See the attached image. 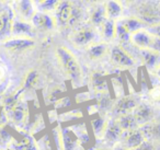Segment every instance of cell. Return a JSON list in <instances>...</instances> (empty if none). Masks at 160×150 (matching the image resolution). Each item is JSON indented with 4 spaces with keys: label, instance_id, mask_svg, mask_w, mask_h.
I'll use <instances>...</instances> for the list:
<instances>
[{
    "label": "cell",
    "instance_id": "cell-1",
    "mask_svg": "<svg viewBox=\"0 0 160 150\" xmlns=\"http://www.w3.org/2000/svg\"><path fill=\"white\" fill-rule=\"evenodd\" d=\"M56 56L62 68L66 72V75L72 80L75 83L81 81L82 78V71H81V67H80L78 60L73 56V54L70 51L66 48V47L59 46L56 48Z\"/></svg>",
    "mask_w": 160,
    "mask_h": 150
},
{
    "label": "cell",
    "instance_id": "cell-2",
    "mask_svg": "<svg viewBox=\"0 0 160 150\" xmlns=\"http://www.w3.org/2000/svg\"><path fill=\"white\" fill-rule=\"evenodd\" d=\"M137 18L150 27L160 22V7L153 2H146L137 9Z\"/></svg>",
    "mask_w": 160,
    "mask_h": 150
},
{
    "label": "cell",
    "instance_id": "cell-3",
    "mask_svg": "<svg viewBox=\"0 0 160 150\" xmlns=\"http://www.w3.org/2000/svg\"><path fill=\"white\" fill-rule=\"evenodd\" d=\"M70 40L77 47L90 46L96 40V31L92 28H81L71 35Z\"/></svg>",
    "mask_w": 160,
    "mask_h": 150
},
{
    "label": "cell",
    "instance_id": "cell-4",
    "mask_svg": "<svg viewBox=\"0 0 160 150\" xmlns=\"http://www.w3.org/2000/svg\"><path fill=\"white\" fill-rule=\"evenodd\" d=\"M121 138L123 139L122 146H124L128 150H134L146 140V137L142 132V129H137V128L129 130V132H123Z\"/></svg>",
    "mask_w": 160,
    "mask_h": 150
},
{
    "label": "cell",
    "instance_id": "cell-5",
    "mask_svg": "<svg viewBox=\"0 0 160 150\" xmlns=\"http://www.w3.org/2000/svg\"><path fill=\"white\" fill-rule=\"evenodd\" d=\"M111 59L116 66L129 68L135 65L134 58L121 46H114L111 49Z\"/></svg>",
    "mask_w": 160,
    "mask_h": 150
},
{
    "label": "cell",
    "instance_id": "cell-6",
    "mask_svg": "<svg viewBox=\"0 0 160 150\" xmlns=\"http://www.w3.org/2000/svg\"><path fill=\"white\" fill-rule=\"evenodd\" d=\"M3 47L11 52H22L25 49H30L35 45L32 38H10L3 42Z\"/></svg>",
    "mask_w": 160,
    "mask_h": 150
},
{
    "label": "cell",
    "instance_id": "cell-7",
    "mask_svg": "<svg viewBox=\"0 0 160 150\" xmlns=\"http://www.w3.org/2000/svg\"><path fill=\"white\" fill-rule=\"evenodd\" d=\"M31 21L34 28L44 30V31H49V30L54 29L56 24L55 19H53L49 14L45 13V12H35Z\"/></svg>",
    "mask_w": 160,
    "mask_h": 150
},
{
    "label": "cell",
    "instance_id": "cell-8",
    "mask_svg": "<svg viewBox=\"0 0 160 150\" xmlns=\"http://www.w3.org/2000/svg\"><path fill=\"white\" fill-rule=\"evenodd\" d=\"M72 5L68 0H62L55 10V22L58 25H67Z\"/></svg>",
    "mask_w": 160,
    "mask_h": 150
},
{
    "label": "cell",
    "instance_id": "cell-9",
    "mask_svg": "<svg viewBox=\"0 0 160 150\" xmlns=\"http://www.w3.org/2000/svg\"><path fill=\"white\" fill-rule=\"evenodd\" d=\"M153 35H151L146 30H140L131 35V42L140 49H149Z\"/></svg>",
    "mask_w": 160,
    "mask_h": 150
},
{
    "label": "cell",
    "instance_id": "cell-10",
    "mask_svg": "<svg viewBox=\"0 0 160 150\" xmlns=\"http://www.w3.org/2000/svg\"><path fill=\"white\" fill-rule=\"evenodd\" d=\"M35 28L32 24H30L27 21L22 20H13V24H12V32L14 35L21 36V38H31V36L34 35L35 33Z\"/></svg>",
    "mask_w": 160,
    "mask_h": 150
},
{
    "label": "cell",
    "instance_id": "cell-11",
    "mask_svg": "<svg viewBox=\"0 0 160 150\" xmlns=\"http://www.w3.org/2000/svg\"><path fill=\"white\" fill-rule=\"evenodd\" d=\"M13 14L11 10H3L0 13V38L9 35L12 32Z\"/></svg>",
    "mask_w": 160,
    "mask_h": 150
},
{
    "label": "cell",
    "instance_id": "cell-12",
    "mask_svg": "<svg viewBox=\"0 0 160 150\" xmlns=\"http://www.w3.org/2000/svg\"><path fill=\"white\" fill-rule=\"evenodd\" d=\"M133 115L138 125H145V124L151 122L153 117V112L148 105L140 104V105H137V108L134 110Z\"/></svg>",
    "mask_w": 160,
    "mask_h": 150
},
{
    "label": "cell",
    "instance_id": "cell-13",
    "mask_svg": "<svg viewBox=\"0 0 160 150\" xmlns=\"http://www.w3.org/2000/svg\"><path fill=\"white\" fill-rule=\"evenodd\" d=\"M16 9L17 12L22 17L23 19L31 20L34 16V6L33 0H16Z\"/></svg>",
    "mask_w": 160,
    "mask_h": 150
},
{
    "label": "cell",
    "instance_id": "cell-14",
    "mask_svg": "<svg viewBox=\"0 0 160 150\" xmlns=\"http://www.w3.org/2000/svg\"><path fill=\"white\" fill-rule=\"evenodd\" d=\"M104 9L107 18L110 20H116L123 13L122 3L118 0H107L104 3Z\"/></svg>",
    "mask_w": 160,
    "mask_h": 150
},
{
    "label": "cell",
    "instance_id": "cell-15",
    "mask_svg": "<svg viewBox=\"0 0 160 150\" xmlns=\"http://www.w3.org/2000/svg\"><path fill=\"white\" fill-rule=\"evenodd\" d=\"M137 100L133 97H124L118 102L115 112L118 114H128L131 111H134L137 108Z\"/></svg>",
    "mask_w": 160,
    "mask_h": 150
},
{
    "label": "cell",
    "instance_id": "cell-16",
    "mask_svg": "<svg viewBox=\"0 0 160 150\" xmlns=\"http://www.w3.org/2000/svg\"><path fill=\"white\" fill-rule=\"evenodd\" d=\"M122 134H123V130L118 125L116 121H112L110 123H108V126L104 132V137L108 141H112V142L118 141L122 137Z\"/></svg>",
    "mask_w": 160,
    "mask_h": 150
},
{
    "label": "cell",
    "instance_id": "cell-17",
    "mask_svg": "<svg viewBox=\"0 0 160 150\" xmlns=\"http://www.w3.org/2000/svg\"><path fill=\"white\" fill-rule=\"evenodd\" d=\"M116 123L121 127L123 132H129V130L136 129L138 126L135 117L133 114H123L116 119Z\"/></svg>",
    "mask_w": 160,
    "mask_h": 150
},
{
    "label": "cell",
    "instance_id": "cell-18",
    "mask_svg": "<svg viewBox=\"0 0 160 150\" xmlns=\"http://www.w3.org/2000/svg\"><path fill=\"white\" fill-rule=\"evenodd\" d=\"M108 53V45L105 43H93L88 46V56L91 59H100Z\"/></svg>",
    "mask_w": 160,
    "mask_h": 150
},
{
    "label": "cell",
    "instance_id": "cell-19",
    "mask_svg": "<svg viewBox=\"0 0 160 150\" xmlns=\"http://www.w3.org/2000/svg\"><path fill=\"white\" fill-rule=\"evenodd\" d=\"M101 31H102V36L105 41L114 40L116 38V23L113 20L107 19L102 25H101Z\"/></svg>",
    "mask_w": 160,
    "mask_h": 150
},
{
    "label": "cell",
    "instance_id": "cell-20",
    "mask_svg": "<svg viewBox=\"0 0 160 150\" xmlns=\"http://www.w3.org/2000/svg\"><path fill=\"white\" fill-rule=\"evenodd\" d=\"M107 14H105V9L104 6H97L91 12L90 16V21L93 25L96 27H101L104 23V21L107 20Z\"/></svg>",
    "mask_w": 160,
    "mask_h": 150
},
{
    "label": "cell",
    "instance_id": "cell-21",
    "mask_svg": "<svg viewBox=\"0 0 160 150\" xmlns=\"http://www.w3.org/2000/svg\"><path fill=\"white\" fill-rule=\"evenodd\" d=\"M92 87L98 92H104L108 90V81L107 77L101 72H93L91 76Z\"/></svg>",
    "mask_w": 160,
    "mask_h": 150
},
{
    "label": "cell",
    "instance_id": "cell-22",
    "mask_svg": "<svg viewBox=\"0 0 160 150\" xmlns=\"http://www.w3.org/2000/svg\"><path fill=\"white\" fill-rule=\"evenodd\" d=\"M140 54H142V62L147 67L153 68L157 65L158 59H159V54L158 53L151 51V49H142Z\"/></svg>",
    "mask_w": 160,
    "mask_h": 150
},
{
    "label": "cell",
    "instance_id": "cell-23",
    "mask_svg": "<svg viewBox=\"0 0 160 150\" xmlns=\"http://www.w3.org/2000/svg\"><path fill=\"white\" fill-rule=\"evenodd\" d=\"M38 80V72L36 70H34V69H32V70H30L29 72L25 75L24 79H23V82H22V87H21L20 90L22 91V92L25 90H30V89H32L35 86Z\"/></svg>",
    "mask_w": 160,
    "mask_h": 150
},
{
    "label": "cell",
    "instance_id": "cell-24",
    "mask_svg": "<svg viewBox=\"0 0 160 150\" xmlns=\"http://www.w3.org/2000/svg\"><path fill=\"white\" fill-rule=\"evenodd\" d=\"M123 23H124V25L126 27V29L128 30L131 35L133 33H135V32L144 30L145 25H146L142 21H140L137 17H132V18L126 19V20L123 21Z\"/></svg>",
    "mask_w": 160,
    "mask_h": 150
},
{
    "label": "cell",
    "instance_id": "cell-25",
    "mask_svg": "<svg viewBox=\"0 0 160 150\" xmlns=\"http://www.w3.org/2000/svg\"><path fill=\"white\" fill-rule=\"evenodd\" d=\"M142 132H144L145 137H146V135L147 136H151V137L159 136L160 135V124L153 123V122H149V123L142 125Z\"/></svg>",
    "mask_w": 160,
    "mask_h": 150
},
{
    "label": "cell",
    "instance_id": "cell-26",
    "mask_svg": "<svg viewBox=\"0 0 160 150\" xmlns=\"http://www.w3.org/2000/svg\"><path fill=\"white\" fill-rule=\"evenodd\" d=\"M116 38L121 41V42H128L131 41V33L126 27L124 25L123 22L116 23Z\"/></svg>",
    "mask_w": 160,
    "mask_h": 150
},
{
    "label": "cell",
    "instance_id": "cell-27",
    "mask_svg": "<svg viewBox=\"0 0 160 150\" xmlns=\"http://www.w3.org/2000/svg\"><path fill=\"white\" fill-rule=\"evenodd\" d=\"M77 142V138L72 132L66 130L64 132V150H73Z\"/></svg>",
    "mask_w": 160,
    "mask_h": 150
},
{
    "label": "cell",
    "instance_id": "cell-28",
    "mask_svg": "<svg viewBox=\"0 0 160 150\" xmlns=\"http://www.w3.org/2000/svg\"><path fill=\"white\" fill-rule=\"evenodd\" d=\"M81 18H82V11H81V9H79V8L76 7V6H72L70 17H69L67 25H68V27H73V25L78 24V23L80 22V20H81Z\"/></svg>",
    "mask_w": 160,
    "mask_h": 150
},
{
    "label": "cell",
    "instance_id": "cell-29",
    "mask_svg": "<svg viewBox=\"0 0 160 150\" xmlns=\"http://www.w3.org/2000/svg\"><path fill=\"white\" fill-rule=\"evenodd\" d=\"M21 93H22V91L19 90L17 93H14V94H11L8 98H6L3 104H5V108H7L8 111H12L17 105H18V100H19V97H20Z\"/></svg>",
    "mask_w": 160,
    "mask_h": 150
},
{
    "label": "cell",
    "instance_id": "cell-30",
    "mask_svg": "<svg viewBox=\"0 0 160 150\" xmlns=\"http://www.w3.org/2000/svg\"><path fill=\"white\" fill-rule=\"evenodd\" d=\"M107 126H108V123L103 118H97L92 121V127H93V130L97 134V136H102V135H104Z\"/></svg>",
    "mask_w": 160,
    "mask_h": 150
},
{
    "label": "cell",
    "instance_id": "cell-31",
    "mask_svg": "<svg viewBox=\"0 0 160 150\" xmlns=\"http://www.w3.org/2000/svg\"><path fill=\"white\" fill-rule=\"evenodd\" d=\"M60 1H62V0H44V1L41 2L38 6H40L42 11L51 12V11H55Z\"/></svg>",
    "mask_w": 160,
    "mask_h": 150
},
{
    "label": "cell",
    "instance_id": "cell-32",
    "mask_svg": "<svg viewBox=\"0 0 160 150\" xmlns=\"http://www.w3.org/2000/svg\"><path fill=\"white\" fill-rule=\"evenodd\" d=\"M10 112H11L12 119H13L14 122H17V123H19V122H21L23 118H24L25 112H24V110H23L22 106L17 105L16 108H14L12 111H10Z\"/></svg>",
    "mask_w": 160,
    "mask_h": 150
},
{
    "label": "cell",
    "instance_id": "cell-33",
    "mask_svg": "<svg viewBox=\"0 0 160 150\" xmlns=\"http://www.w3.org/2000/svg\"><path fill=\"white\" fill-rule=\"evenodd\" d=\"M149 49H151V51L160 54V38H156V36H153L152 42H151L150 48H149Z\"/></svg>",
    "mask_w": 160,
    "mask_h": 150
},
{
    "label": "cell",
    "instance_id": "cell-34",
    "mask_svg": "<svg viewBox=\"0 0 160 150\" xmlns=\"http://www.w3.org/2000/svg\"><path fill=\"white\" fill-rule=\"evenodd\" d=\"M134 150H155V147H153V145L150 142V141L145 140L142 145H139L137 148H135Z\"/></svg>",
    "mask_w": 160,
    "mask_h": 150
},
{
    "label": "cell",
    "instance_id": "cell-35",
    "mask_svg": "<svg viewBox=\"0 0 160 150\" xmlns=\"http://www.w3.org/2000/svg\"><path fill=\"white\" fill-rule=\"evenodd\" d=\"M148 32L151 34V35H153V36H156V38H160V23H158V24L150 27V28H149V31Z\"/></svg>",
    "mask_w": 160,
    "mask_h": 150
},
{
    "label": "cell",
    "instance_id": "cell-36",
    "mask_svg": "<svg viewBox=\"0 0 160 150\" xmlns=\"http://www.w3.org/2000/svg\"><path fill=\"white\" fill-rule=\"evenodd\" d=\"M150 95H151V98H152L153 100H156V101H159V100H160V88L153 89V90L151 91Z\"/></svg>",
    "mask_w": 160,
    "mask_h": 150
},
{
    "label": "cell",
    "instance_id": "cell-37",
    "mask_svg": "<svg viewBox=\"0 0 160 150\" xmlns=\"http://www.w3.org/2000/svg\"><path fill=\"white\" fill-rule=\"evenodd\" d=\"M155 73L156 76H157L158 78H160V64L158 65L157 67H156V70H155Z\"/></svg>",
    "mask_w": 160,
    "mask_h": 150
},
{
    "label": "cell",
    "instance_id": "cell-38",
    "mask_svg": "<svg viewBox=\"0 0 160 150\" xmlns=\"http://www.w3.org/2000/svg\"><path fill=\"white\" fill-rule=\"evenodd\" d=\"M3 77H5V71H3V69L0 67V81L3 79Z\"/></svg>",
    "mask_w": 160,
    "mask_h": 150
},
{
    "label": "cell",
    "instance_id": "cell-39",
    "mask_svg": "<svg viewBox=\"0 0 160 150\" xmlns=\"http://www.w3.org/2000/svg\"><path fill=\"white\" fill-rule=\"evenodd\" d=\"M114 150H128V149H126L124 146H116V147L114 148Z\"/></svg>",
    "mask_w": 160,
    "mask_h": 150
},
{
    "label": "cell",
    "instance_id": "cell-40",
    "mask_svg": "<svg viewBox=\"0 0 160 150\" xmlns=\"http://www.w3.org/2000/svg\"><path fill=\"white\" fill-rule=\"evenodd\" d=\"M87 1L90 3H99V2H101L102 0H87Z\"/></svg>",
    "mask_w": 160,
    "mask_h": 150
},
{
    "label": "cell",
    "instance_id": "cell-41",
    "mask_svg": "<svg viewBox=\"0 0 160 150\" xmlns=\"http://www.w3.org/2000/svg\"><path fill=\"white\" fill-rule=\"evenodd\" d=\"M43 1H44V0H33V2H35V3H38V5H40L41 2H43Z\"/></svg>",
    "mask_w": 160,
    "mask_h": 150
},
{
    "label": "cell",
    "instance_id": "cell-42",
    "mask_svg": "<svg viewBox=\"0 0 160 150\" xmlns=\"http://www.w3.org/2000/svg\"><path fill=\"white\" fill-rule=\"evenodd\" d=\"M123 1H125V2L131 3V2H133V1H135V0H123Z\"/></svg>",
    "mask_w": 160,
    "mask_h": 150
},
{
    "label": "cell",
    "instance_id": "cell-43",
    "mask_svg": "<svg viewBox=\"0 0 160 150\" xmlns=\"http://www.w3.org/2000/svg\"><path fill=\"white\" fill-rule=\"evenodd\" d=\"M98 150H110V149H98Z\"/></svg>",
    "mask_w": 160,
    "mask_h": 150
},
{
    "label": "cell",
    "instance_id": "cell-44",
    "mask_svg": "<svg viewBox=\"0 0 160 150\" xmlns=\"http://www.w3.org/2000/svg\"><path fill=\"white\" fill-rule=\"evenodd\" d=\"M1 1H8V0H1Z\"/></svg>",
    "mask_w": 160,
    "mask_h": 150
}]
</instances>
